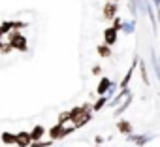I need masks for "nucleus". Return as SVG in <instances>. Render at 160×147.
<instances>
[{
  "mask_svg": "<svg viewBox=\"0 0 160 147\" xmlns=\"http://www.w3.org/2000/svg\"><path fill=\"white\" fill-rule=\"evenodd\" d=\"M8 42L13 45V49H17V51H21V53H25L27 49H28V43H27V38H25V34H21L19 30H12L10 34H8Z\"/></svg>",
  "mask_w": 160,
  "mask_h": 147,
  "instance_id": "nucleus-1",
  "label": "nucleus"
},
{
  "mask_svg": "<svg viewBox=\"0 0 160 147\" xmlns=\"http://www.w3.org/2000/svg\"><path fill=\"white\" fill-rule=\"evenodd\" d=\"M47 132H49V138H51L53 141L62 139V138H64V124H62V123H57V124H53Z\"/></svg>",
  "mask_w": 160,
  "mask_h": 147,
  "instance_id": "nucleus-2",
  "label": "nucleus"
},
{
  "mask_svg": "<svg viewBox=\"0 0 160 147\" xmlns=\"http://www.w3.org/2000/svg\"><path fill=\"white\" fill-rule=\"evenodd\" d=\"M15 136H17V147H30V143H32V136H30V132L21 130V132H17Z\"/></svg>",
  "mask_w": 160,
  "mask_h": 147,
  "instance_id": "nucleus-3",
  "label": "nucleus"
},
{
  "mask_svg": "<svg viewBox=\"0 0 160 147\" xmlns=\"http://www.w3.org/2000/svg\"><path fill=\"white\" fill-rule=\"evenodd\" d=\"M104 42H106L108 45H113V43L117 42V28H115V27H109V28L104 30Z\"/></svg>",
  "mask_w": 160,
  "mask_h": 147,
  "instance_id": "nucleus-4",
  "label": "nucleus"
},
{
  "mask_svg": "<svg viewBox=\"0 0 160 147\" xmlns=\"http://www.w3.org/2000/svg\"><path fill=\"white\" fill-rule=\"evenodd\" d=\"M0 139H2L4 145H17V136L12 134V132H2V136H0Z\"/></svg>",
  "mask_w": 160,
  "mask_h": 147,
  "instance_id": "nucleus-5",
  "label": "nucleus"
},
{
  "mask_svg": "<svg viewBox=\"0 0 160 147\" xmlns=\"http://www.w3.org/2000/svg\"><path fill=\"white\" fill-rule=\"evenodd\" d=\"M115 15H117V6L111 4V2H108V4L104 6V17H106V19H113Z\"/></svg>",
  "mask_w": 160,
  "mask_h": 147,
  "instance_id": "nucleus-6",
  "label": "nucleus"
},
{
  "mask_svg": "<svg viewBox=\"0 0 160 147\" xmlns=\"http://www.w3.org/2000/svg\"><path fill=\"white\" fill-rule=\"evenodd\" d=\"M47 130L42 126V124H36L32 130H30V136H32V141H36V139H42L43 138V134H45Z\"/></svg>",
  "mask_w": 160,
  "mask_h": 147,
  "instance_id": "nucleus-7",
  "label": "nucleus"
},
{
  "mask_svg": "<svg viewBox=\"0 0 160 147\" xmlns=\"http://www.w3.org/2000/svg\"><path fill=\"white\" fill-rule=\"evenodd\" d=\"M12 30H13V21H4V23H0V38L8 36Z\"/></svg>",
  "mask_w": 160,
  "mask_h": 147,
  "instance_id": "nucleus-8",
  "label": "nucleus"
},
{
  "mask_svg": "<svg viewBox=\"0 0 160 147\" xmlns=\"http://www.w3.org/2000/svg\"><path fill=\"white\" fill-rule=\"evenodd\" d=\"M109 85H111V81H109L108 78H102V81H100V85H98V89H96L98 94H104V93L109 89Z\"/></svg>",
  "mask_w": 160,
  "mask_h": 147,
  "instance_id": "nucleus-9",
  "label": "nucleus"
},
{
  "mask_svg": "<svg viewBox=\"0 0 160 147\" xmlns=\"http://www.w3.org/2000/svg\"><path fill=\"white\" fill-rule=\"evenodd\" d=\"M98 53H100V57H109L111 55V49H109L108 43H104V45H98Z\"/></svg>",
  "mask_w": 160,
  "mask_h": 147,
  "instance_id": "nucleus-10",
  "label": "nucleus"
},
{
  "mask_svg": "<svg viewBox=\"0 0 160 147\" xmlns=\"http://www.w3.org/2000/svg\"><path fill=\"white\" fill-rule=\"evenodd\" d=\"M117 126H119V130H121V132H124V134H128V132L132 130V124H130V123H126V121H119V124H117Z\"/></svg>",
  "mask_w": 160,
  "mask_h": 147,
  "instance_id": "nucleus-11",
  "label": "nucleus"
},
{
  "mask_svg": "<svg viewBox=\"0 0 160 147\" xmlns=\"http://www.w3.org/2000/svg\"><path fill=\"white\" fill-rule=\"evenodd\" d=\"M49 145H53V139H51V141H42V139H36V141H32V143H30V147H49Z\"/></svg>",
  "mask_w": 160,
  "mask_h": 147,
  "instance_id": "nucleus-12",
  "label": "nucleus"
},
{
  "mask_svg": "<svg viewBox=\"0 0 160 147\" xmlns=\"http://www.w3.org/2000/svg\"><path fill=\"white\" fill-rule=\"evenodd\" d=\"M13 51V45L10 43V42H4V45H2V49H0V53L2 55H8V53H12Z\"/></svg>",
  "mask_w": 160,
  "mask_h": 147,
  "instance_id": "nucleus-13",
  "label": "nucleus"
},
{
  "mask_svg": "<svg viewBox=\"0 0 160 147\" xmlns=\"http://www.w3.org/2000/svg\"><path fill=\"white\" fill-rule=\"evenodd\" d=\"M106 102H108V98H104V96H102V98H100V100H98V102L92 106V109H94V111H100V109L106 106Z\"/></svg>",
  "mask_w": 160,
  "mask_h": 147,
  "instance_id": "nucleus-14",
  "label": "nucleus"
},
{
  "mask_svg": "<svg viewBox=\"0 0 160 147\" xmlns=\"http://www.w3.org/2000/svg\"><path fill=\"white\" fill-rule=\"evenodd\" d=\"M66 121H72V117H70V111H62L60 115H58V123H66Z\"/></svg>",
  "mask_w": 160,
  "mask_h": 147,
  "instance_id": "nucleus-15",
  "label": "nucleus"
},
{
  "mask_svg": "<svg viewBox=\"0 0 160 147\" xmlns=\"http://www.w3.org/2000/svg\"><path fill=\"white\" fill-rule=\"evenodd\" d=\"M13 28H15V30H21V28H27V23H23V21H13Z\"/></svg>",
  "mask_w": 160,
  "mask_h": 147,
  "instance_id": "nucleus-16",
  "label": "nucleus"
},
{
  "mask_svg": "<svg viewBox=\"0 0 160 147\" xmlns=\"http://www.w3.org/2000/svg\"><path fill=\"white\" fill-rule=\"evenodd\" d=\"M113 27H115L117 30H119V28L122 27V25H121V19H119V17H115V21H113Z\"/></svg>",
  "mask_w": 160,
  "mask_h": 147,
  "instance_id": "nucleus-17",
  "label": "nucleus"
},
{
  "mask_svg": "<svg viewBox=\"0 0 160 147\" xmlns=\"http://www.w3.org/2000/svg\"><path fill=\"white\" fill-rule=\"evenodd\" d=\"M100 70H102L100 66H94V68H92V74H100Z\"/></svg>",
  "mask_w": 160,
  "mask_h": 147,
  "instance_id": "nucleus-18",
  "label": "nucleus"
},
{
  "mask_svg": "<svg viewBox=\"0 0 160 147\" xmlns=\"http://www.w3.org/2000/svg\"><path fill=\"white\" fill-rule=\"evenodd\" d=\"M2 45H4V42H2V40H0V49H2Z\"/></svg>",
  "mask_w": 160,
  "mask_h": 147,
  "instance_id": "nucleus-19",
  "label": "nucleus"
}]
</instances>
